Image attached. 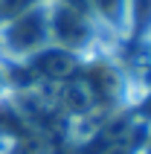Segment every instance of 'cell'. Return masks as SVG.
Returning a JSON list of instances; mask_svg holds the SVG:
<instances>
[{"label":"cell","instance_id":"cell-1","mask_svg":"<svg viewBox=\"0 0 151 154\" xmlns=\"http://www.w3.org/2000/svg\"><path fill=\"white\" fill-rule=\"evenodd\" d=\"M0 41H3V50H9L17 58L35 55L44 47H50V0H38L26 12L3 20Z\"/></svg>","mask_w":151,"mask_h":154},{"label":"cell","instance_id":"cell-2","mask_svg":"<svg viewBox=\"0 0 151 154\" xmlns=\"http://www.w3.org/2000/svg\"><path fill=\"white\" fill-rule=\"evenodd\" d=\"M87 3H90L96 17H102L105 23H113V26H119L122 17L131 12V0H87Z\"/></svg>","mask_w":151,"mask_h":154},{"label":"cell","instance_id":"cell-3","mask_svg":"<svg viewBox=\"0 0 151 154\" xmlns=\"http://www.w3.org/2000/svg\"><path fill=\"white\" fill-rule=\"evenodd\" d=\"M143 113H148V116H151V93H148V99L143 102Z\"/></svg>","mask_w":151,"mask_h":154},{"label":"cell","instance_id":"cell-4","mask_svg":"<svg viewBox=\"0 0 151 154\" xmlns=\"http://www.w3.org/2000/svg\"><path fill=\"white\" fill-rule=\"evenodd\" d=\"M3 85H6V76H3V70H0V90H3Z\"/></svg>","mask_w":151,"mask_h":154}]
</instances>
